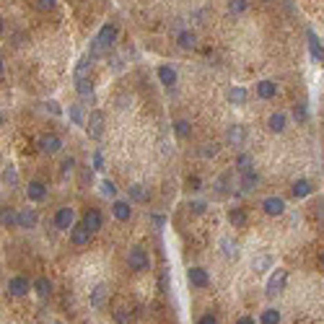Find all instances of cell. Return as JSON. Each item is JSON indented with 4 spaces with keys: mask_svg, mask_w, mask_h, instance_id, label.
<instances>
[{
    "mask_svg": "<svg viewBox=\"0 0 324 324\" xmlns=\"http://www.w3.org/2000/svg\"><path fill=\"white\" fill-rule=\"evenodd\" d=\"M101 195H104V197H114V195H117L114 182H109V179H106V182H101Z\"/></svg>",
    "mask_w": 324,
    "mask_h": 324,
    "instance_id": "cell-36",
    "label": "cell"
},
{
    "mask_svg": "<svg viewBox=\"0 0 324 324\" xmlns=\"http://www.w3.org/2000/svg\"><path fill=\"white\" fill-rule=\"evenodd\" d=\"M247 8V0H228V11L231 13H241Z\"/></svg>",
    "mask_w": 324,
    "mask_h": 324,
    "instance_id": "cell-35",
    "label": "cell"
},
{
    "mask_svg": "<svg viewBox=\"0 0 324 324\" xmlns=\"http://www.w3.org/2000/svg\"><path fill=\"white\" fill-rule=\"evenodd\" d=\"M221 247H223V254L226 257H239V249H236V244H231V239H221Z\"/></svg>",
    "mask_w": 324,
    "mask_h": 324,
    "instance_id": "cell-32",
    "label": "cell"
},
{
    "mask_svg": "<svg viewBox=\"0 0 324 324\" xmlns=\"http://www.w3.org/2000/svg\"><path fill=\"white\" fill-rule=\"evenodd\" d=\"M104 293H106V288H104V286H96V288H94V296H91V306H94V309H99V306H101Z\"/></svg>",
    "mask_w": 324,
    "mask_h": 324,
    "instance_id": "cell-33",
    "label": "cell"
},
{
    "mask_svg": "<svg viewBox=\"0 0 324 324\" xmlns=\"http://www.w3.org/2000/svg\"><path fill=\"white\" fill-rule=\"evenodd\" d=\"M174 130H177L179 138H187L189 135V122H187V119H179V122L174 125Z\"/></svg>",
    "mask_w": 324,
    "mask_h": 324,
    "instance_id": "cell-34",
    "label": "cell"
},
{
    "mask_svg": "<svg viewBox=\"0 0 324 324\" xmlns=\"http://www.w3.org/2000/svg\"><path fill=\"white\" fill-rule=\"evenodd\" d=\"M114 39H117V26H114V24H104V26L99 29V34L94 36L91 57H99V55L109 52V50H112V45H114Z\"/></svg>",
    "mask_w": 324,
    "mask_h": 324,
    "instance_id": "cell-1",
    "label": "cell"
},
{
    "mask_svg": "<svg viewBox=\"0 0 324 324\" xmlns=\"http://www.w3.org/2000/svg\"><path fill=\"white\" fill-rule=\"evenodd\" d=\"M39 148H42L45 153H57L60 148H62V140L57 138V135H42V138H39Z\"/></svg>",
    "mask_w": 324,
    "mask_h": 324,
    "instance_id": "cell-11",
    "label": "cell"
},
{
    "mask_svg": "<svg viewBox=\"0 0 324 324\" xmlns=\"http://www.w3.org/2000/svg\"><path fill=\"white\" fill-rule=\"evenodd\" d=\"M34 226H36V213L31 208L21 210L18 213V228H34Z\"/></svg>",
    "mask_w": 324,
    "mask_h": 324,
    "instance_id": "cell-20",
    "label": "cell"
},
{
    "mask_svg": "<svg viewBox=\"0 0 324 324\" xmlns=\"http://www.w3.org/2000/svg\"><path fill=\"white\" fill-rule=\"evenodd\" d=\"M89 68H91V57H89V55H86V57H80L78 65H75V78H86Z\"/></svg>",
    "mask_w": 324,
    "mask_h": 324,
    "instance_id": "cell-30",
    "label": "cell"
},
{
    "mask_svg": "<svg viewBox=\"0 0 324 324\" xmlns=\"http://www.w3.org/2000/svg\"><path fill=\"white\" fill-rule=\"evenodd\" d=\"M321 265H324V252H321Z\"/></svg>",
    "mask_w": 324,
    "mask_h": 324,
    "instance_id": "cell-51",
    "label": "cell"
},
{
    "mask_svg": "<svg viewBox=\"0 0 324 324\" xmlns=\"http://www.w3.org/2000/svg\"><path fill=\"white\" fill-rule=\"evenodd\" d=\"M244 140H247V127L244 125H231L228 127V133H226V143L228 145L241 148V145H244Z\"/></svg>",
    "mask_w": 324,
    "mask_h": 324,
    "instance_id": "cell-7",
    "label": "cell"
},
{
    "mask_svg": "<svg viewBox=\"0 0 324 324\" xmlns=\"http://www.w3.org/2000/svg\"><path fill=\"white\" fill-rule=\"evenodd\" d=\"M130 197H133V200H145V189H143V184H133V187H130Z\"/></svg>",
    "mask_w": 324,
    "mask_h": 324,
    "instance_id": "cell-37",
    "label": "cell"
},
{
    "mask_svg": "<svg viewBox=\"0 0 324 324\" xmlns=\"http://www.w3.org/2000/svg\"><path fill=\"white\" fill-rule=\"evenodd\" d=\"M280 321V311L277 309H265L260 316V324H277Z\"/></svg>",
    "mask_w": 324,
    "mask_h": 324,
    "instance_id": "cell-27",
    "label": "cell"
},
{
    "mask_svg": "<svg viewBox=\"0 0 324 324\" xmlns=\"http://www.w3.org/2000/svg\"><path fill=\"white\" fill-rule=\"evenodd\" d=\"M189 187L192 189H200V177H189Z\"/></svg>",
    "mask_w": 324,
    "mask_h": 324,
    "instance_id": "cell-48",
    "label": "cell"
},
{
    "mask_svg": "<svg viewBox=\"0 0 324 324\" xmlns=\"http://www.w3.org/2000/svg\"><path fill=\"white\" fill-rule=\"evenodd\" d=\"M236 324H254V319H252V316H241Z\"/></svg>",
    "mask_w": 324,
    "mask_h": 324,
    "instance_id": "cell-49",
    "label": "cell"
},
{
    "mask_svg": "<svg viewBox=\"0 0 324 324\" xmlns=\"http://www.w3.org/2000/svg\"><path fill=\"white\" fill-rule=\"evenodd\" d=\"M55 3L57 0H36V8L39 11H50V8H55Z\"/></svg>",
    "mask_w": 324,
    "mask_h": 324,
    "instance_id": "cell-39",
    "label": "cell"
},
{
    "mask_svg": "<svg viewBox=\"0 0 324 324\" xmlns=\"http://www.w3.org/2000/svg\"><path fill=\"white\" fill-rule=\"evenodd\" d=\"M286 283H288V270L277 267V270H275V272L267 277V293H270V296L280 293L283 288H286Z\"/></svg>",
    "mask_w": 324,
    "mask_h": 324,
    "instance_id": "cell-4",
    "label": "cell"
},
{
    "mask_svg": "<svg viewBox=\"0 0 324 324\" xmlns=\"http://www.w3.org/2000/svg\"><path fill=\"white\" fill-rule=\"evenodd\" d=\"M104 122H106V117H104V112L101 109H94L91 114H89V119H86V135L91 138V140H99L101 135H104Z\"/></svg>",
    "mask_w": 324,
    "mask_h": 324,
    "instance_id": "cell-2",
    "label": "cell"
},
{
    "mask_svg": "<svg viewBox=\"0 0 324 324\" xmlns=\"http://www.w3.org/2000/svg\"><path fill=\"white\" fill-rule=\"evenodd\" d=\"M158 80H161L164 86H174V83H177V70L169 68V65H161V68H158Z\"/></svg>",
    "mask_w": 324,
    "mask_h": 324,
    "instance_id": "cell-17",
    "label": "cell"
},
{
    "mask_svg": "<svg viewBox=\"0 0 324 324\" xmlns=\"http://www.w3.org/2000/svg\"><path fill=\"white\" fill-rule=\"evenodd\" d=\"M83 223L96 233L99 228H101V223H104V218H101V213L99 210H86V215H83Z\"/></svg>",
    "mask_w": 324,
    "mask_h": 324,
    "instance_id": "cell-19",
    "label": "cell"
},
{
    "mask_svg": "<svg viewBox=\"0 0 324 324\" xmlns=\"http://www.w3.org/2000/svg\"><path fill=\"white\" fill-rule=\"evenodd\" d=\"M130 316H133V314H130L127 309H117V311H114V319H117L119 324H122V321H130Z\"/></svg>",
    "mask_w": 324,
    "mask_h": 324,
    "instance_id": "cell-38",
    "label": "cell"
},
{
    "mask_svg": "<svg viewBox=\"0 0 324 324\" xmlns=\"http://www.w3.org/2000/svg\"><path fill=\"white\" fill-rule=\"evenodd\" d=\"M197 324H218V319H215L213 314H205V316H202V319H200Z\"/></svg>",
    "mask_w": 324,
    "mask_h": 324,
    "instance_id": "cell-45",
    "label": "cell"
},
{
    "mask_svg": "<svg viewBox=\"0 0 324 324\" xmlns=\"http://www.w3.org/2000/svg\"><path fill=\"white\" fill-rule=\"evenodd\" d=\"M189 283H192L195 288H205L208 283H210V277H208V272L202 270V267H192L189 270Z\"/></svg>",
    "mask_w": 324,
    "mask_h": 324,
    "instance_id": "cell-13",
    "label": "cell"
},
{
    "mask_svg": "<svg viewBox=\"0 0 324 324\" xmlns=\"http://www.w3.org/2000/svg\"><path fill=\"white\" fill-rule=\"evenodd\" d=\"M26 197H29V200H34V202L45 200V197H47V187H45L42 182H36V179H34V182H29V184H26Z\"/></svg>",
    "mask_w": 324,
    "mask_h": 324,
    "instance_id": "cell-12",
    "label": "cell"
},
{
    "mask_svg": "<svg viewBox=\"0 0 324 324\" xmlns=\"http://www.w3.org/2000/svg\"><path fill=\"white\" fill-rule=\"evenodd\" d=\"M293 117L298 119V122H304V119H306V106H304V104H298V106L293 109Z\"/></svg>",
    "mask_w": 324,
    "mask_h": 324,
    "instance_id": "cell-44",
    "label": "cell"
},
{
    "mask_svg": "<svg viewBox=\"0 0 324 324\" xmlns=\"http://www.w3.org/2000/svg\"><path fill=\"white\" fill-rule=\"evenodd\" d=\"M267 127H270L272 133H283V130H286V114L275 112V114L267 119Z\"/></svg>",
    "mask_w": 324,
    "mask_h": 324,
    "instance_id": "cell-22",
    "label": "cell"
},
{
    "mask_svg": "<svg viewBox=\"0 0 324 324\" xmlns=\"http://www.w3.org/2000/svg\"><path fill=\"white\" fill-rule=\"evenodd\" d=\"M127 262H130V267L138 270V272H143V270L150 267V257H148V252H145L143 247H133L130 254H127Z\"/></svg>",
    "mask_w": 324,
    "mask_h": 324,
    "instance_id": "cell-3",
    "label": "cell"
},
{
    "mask_svg": "<svg viewBox=\"0 0 324 324\" xmlns=\"http://www.w3.org/2000/svg\"><path fill=\"white\" fill-rule=\"evenodd\" d=\"M91 236H94V231L86 226V223H80V226H73L70 228V241L75 247H86L89 241H91Z\"/></svg>",
    "mask_w": 324,
    "mask_h": 324,
    "instance_id": "cell-5",
    "label": "cell"
},
{
    "mask_svg": "<svg viewBox=\"0 0 324 324\" xmlns=\"http://www.w3.org/2000/svg\"><path fill=\"white\" fill-rule=\"evenodd\" d=\"M94 169H96V171H101V169H104V156H101V150H96V153H94Z\"/></svg>",
    "mask_w": 324,
    "mask_h": 324,
    "instance_id": "cell-42",
    "label": "cell"
},
{
    "mask_svg": "<svg viewBox=\"0 0 324 324\" xmlns=\"http://www.w3.org/2000/svg\"><path fill=\"white\" fill-rule=\"evenodd\" d=\"M236 169H239L241 174H244V171H249V169H252V158H249L247 153H241V156L236 158Z\"/></svg>",
    "mask_w": 324,
    "mask_h": 324,
    "instance_id": "cell-31",
    "label": "cell"
},
{
    "mask_svg": "<svg viewBox=\"0 0 324 324\" xmlns=\"http://www.w3.org/2000/svg\"><path fill=\"white\" fill-rule=\"evenodd\" d=\"M257 184H260V174H257L254 169H249V171L241 174V189H244V192L257 189Z\"/></svg>",
    "mask_w": 324,
    "mask_h": 324,
    "instance_id": "cell-14",
    "label": "cell"
},
{
    "mask_svg": "<svg viewBox=\"0 0 324 324\" xmlns=\"http://www.w3.org/2000/svg\"><path fill=\"white\" fill-rule=\"evenodd\" d=\"M3 226H11V228L18 226V213L13 208H3Z\"/></svg>",
    "mask_w": 324,
    "mask_h": 324,
    "instance_id": "cell-29",
    "label": "cell"
},
{
    "mask_svg": "<svg viewBox=\"0 0 324 324\" xmlns=\"http://www.w3.org/2000/svg\"><path fill=\"white\" fill-rule=\"evenodd\" d=\"M75 91L80 99H91L94 96V83L89 78H75Z\"/></svg>",
    "mask_w": 324,
    "mask_h": 324,
    "instance_id": "cell-15",
    "label": "cell"
},
{
    "mask_svg": "<svg viewBox=\"0 0 324 324\" xmlns=\"http://www.w3.org/2000/svg\"><path fill=\"white\" fill-rule=\"evenodd\" d=\"M262 210L267 215H283V213H286V200H283V197H265Z\"/></svg>",
    "mask_w": 324,
    "mask_h": 324,
    "instance_id": "cell-9",
    "label": "cell"
},
{
    "mask_svg": "<svg viewBox=\"0 0 324 324\" xmlns=\"http://www.w3.org/2000/svg\"><path fill=\"white\" fill-rule=\"evenodd\" d=\"M31 288H34V286H31L26 277H21V275L11 277V283H8V293H11V296H26Z\"/></svg>",
    "mask_w": 324,
    "mask_h": 324,
    "instance_id": "cell-10",
    "label": "cell"
},
{
    "mask_svg": "<svg viewBox=\"0 0 324 324\" xmlns=\"http://www.w3.org/2000/svg\"><path fill=\"white\" fill-rule=\"evenodd\" d=\"M55 324H60V321H55Z\"/></svg>",
    "mask_w": 324,
    "mask_h": 324,
    "instance_id": "cell-52",
    "label": "cell"
},
{
    "mask_svg": "<svg viewBox=\"0 0 324 324\" xmlns=\"http://www.w3.org/2000/svg\"><path fill=\"white\" fill-rule=\"evenodd\" d=\"M112 213H114V218H117V221H130V215H133V208L127 205V202L117 200L114 205H112Z\"/></svg>",
    "mask_w": 324,
    "mask_h": 324,
    "instance_id": "cell-16",
    "label": "cell"
},
{
    "mask_svg": "<svg viewBox=\"0 0 324 324\" xmlns=\"http://www.w3.org/2000/svg\"><path fill=\"white\" fill-rule=\"evenodd\" d=\"M47 106H50V112H52V114H60V106H57V101H47Z\"/></svg>",
    "mask_w": 324,
    "mask_h": 324,
    "instance_id": "cell-47",
    "label": "cell"
},
{
    "mask_svg": "<svg viewBox=\"0 0 324 324\" xmlns=\"http://www.w3.org/2000/svg\"><path fill=\"white\" fill-rule=\"evenodd\" d=\"M291 192H293V197H306V195H311V184L306 179H296Z\"/></svg>",
    "mask_w": 324,
    "mask_h": 324,
    "instance_id": "cell-24",
    "label": "cell"
},
{
    "mask_svg": "<svg viewBox=\"0 0 324 324\" xmlns=\"http://www.w3.org/2000/svg\"><path fill=\"white\" fill-rule=\"evenodd\" d=\"M75 213H73V208H60L57 213H55V226L60 228V231H68V228H73L75 223Z\"/></svg>",
    "mask_w": 324,
    "mask_h": 324,
    "instance_id": "cell-8",
    "label": "cell"
},
{
    "mask_svg": "<svg viewBox=\"0 0 324 324\" xmlns=\"http://www.w3.org/2000/svg\"><path fill=\"white\" fill-rule=\"evenodd\" d=\"M192 213H205V202H192Z\"/></svg>",
    "mask_w": 324,
    "mask_h": 324,
    "instance_id": "cell-46",
    "label": "cell"
},
{
    "mask_svg": "<svg viewBox=\"0 0 324 324\" xmlns=\"http://www.w3.org/2000/svg\"><path fill=\"white\" fill-rule=\"evenodd\" d=\"M228 221H231L233 228H241V226H247V213L241 208H231L228 210Z\"/></svg>",
    "mask_w": 324,
    "mask_h": 324,
    "instance_id": "cell-21",
    "label": "cell"
},
{
    "mask_svg": "<svg viewBox=\"0 0 324 324\" xmlns=\"http://www.w3.org/2000/svg\"><path fill=\"white\" fill-rule=\"evenodd\" d=\"M3 179H6L8 184H16V171H13V166H6V171H3Z\"/></svg>",
    "mask_w": 324,
    "mask_h": 324,
    "instance_id": "cell-41",
    "label": "cell"
},
{
    "mask_svg": "<svg viewBox=\"0 0 324 324\" xmlns=\"http://www.w3.org/2000/svg\"><path fill=\"white\" fill-rule=\"evenodd\" d=\"M153 223L161 228V226H164V218H161V215H153Z\"/></svg>",
    "mask_w": 324,
    "mask_h": 324,
    "instance_id": "cell-50",
    "label": "cell"
},
{
    "mask_svg": "<svg viewBox=\"0 0 324 324\" xmlns=\"http://www.w3.org/2000/svg\"><path fill=\"white\" fill-rule=\"evenodd\" d=\"M228 101L236 104V106H241V104L247 101V91H244V89H239V86H236V89H228Z\"/></svg>",
    "mask_w": 324,
    "mask_h": 324,
    "instance_id": "cell-26",
    "label": "cell"
},
{
    "mask_svg": "<svg viewBox=\"0 0 324 324\" xmlns=\"http://www.w3.org/2000/svg\"><path fill=\"white\" fill-rule=\"evenodd\" d=\"M306 39H309V52H311V57H314V62H324V47H321V39L316 36V31L314 29H309L306 31Z\"/></svg>",
    "mask_w": 324,
    "mask_h": 324,
    "instance_id": "cell-6",
    "label": "cell"
},
{
    "mask_svg": "<svg viewBox=\"0 0 324 324\" xmlns=\"http://www.w3.org/2000/svg\"><path fill=\"white\" fill-rule=\"evenodd\" d=\"M218 153V145L215 143H208L205 148H202V156H205V158H210V156H215Z\"/></svg>",
    "mask_w": 324,
    "mask_h": 324,
    "instance_id": "cell-43",
    "label": "cell"
},
{
    "mask_svg": "<svg viewBox=\"0 0 324 324\" xmlns=\"http://www.w3.org/2000/svg\"><path fill=\"white\" fill-rule=\"evenodd\" d=\"M73 166H75V158H65L62 161V177H68L73 171Z\"/></svg>",
    "mask_w": 324,
    "mask_h": 324,
    "instance_id": "cell-40",
    "label": "cell"
},
{
    "mask_svg": "<svg viewBox=\"0 0 324 324\" xmlns=\"http://www.w3.org/2000/svg\"><path fill=\"white\" fill-rule=\"evenodd\" d=\"M70 119H73V125H86L83 106H80V104H73V106H70Z\"/></svg>",
    "mask_w": 324,
    "mask_h": 324,
    "instance_id": "cell-28",
    "label": "cell"
},
{
    "mask_svg": "<svg viewBox=\"0 0 324 324\" xmlns=\"http://www.w3.org/2000/svg\"><path fill=\"white\" fill-rule=\"evenodd\" d=\"M177 42H179L182 50H192L195 42H197V36H195V31H182V34L177 36Z\"/></svg>",
    "mask_w": 324,
    "mask_h": 324,
    "instance_id": "cell-25",
    "label": "cell"
},
{
    "mask_svg": "<svg viewBox=\"0 0 324 324\" xmlns=\"http://www.w3.org/2000/svg\"><path fill=\"white\" fill-rule=\"evenodd\" d=\"M34 291L42 296V298H47V296L52 293V283H50L47 277H36V280H34Z\"/></svg>",
    "mask_w": 324,
    "mask_h": 324,
    "instance_id": "cell-23",
    "label": "cell"
},
{
    "mask_svg": "<svg viewBox=\"0 0 324 324\" xmlns=\"http://www.w3.org/2000/svg\"><path fill=\"white\" fill-rule=\"evenodd\" d=\"M277 94V86L272 83V80H260L257 83V96L260 99H272Z\"/></svg>",
    "mask_w": 324,
    "mask_h": 324,
    "instance_id": "cell-18",
    "label": "cell"
}]
</instances>
